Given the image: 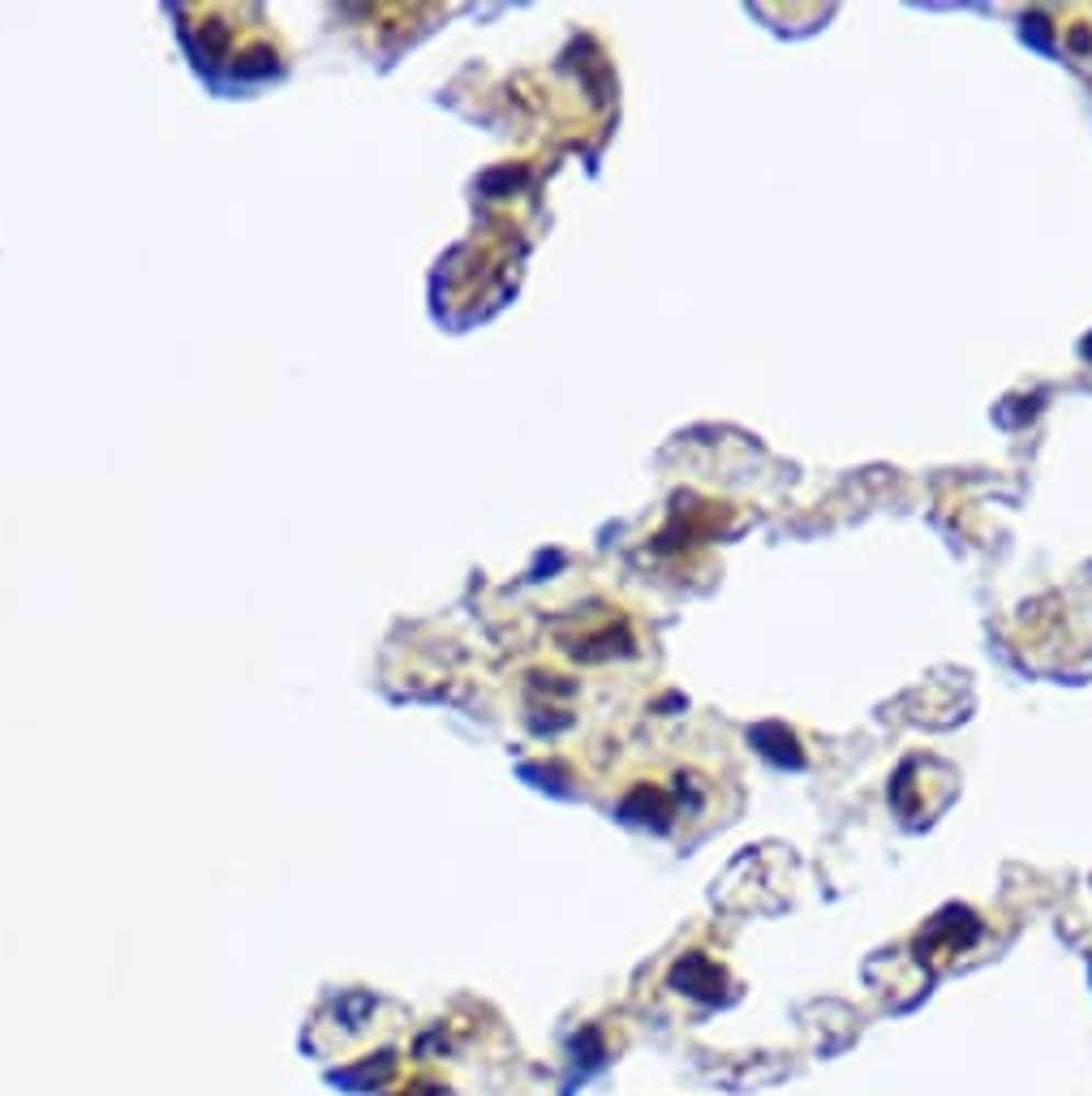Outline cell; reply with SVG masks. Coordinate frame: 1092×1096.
Listing matches in <instances>:
<instances>
[{
	"mask_svg": "<svg viewBox=\"0 0 1092 1096\" xmlns=\"http://www.w3.org/2000/svg\"><path fill=\"white\" fill-rule=\"evenodd\" d=\"M676 981L684 985L688 993H701V997H719V985H723V968H714V963H706V959H688V963H679L676 968Z\"/></svg>",
	"mask_w": 1092,
	"mask_h": 1096,
	"instance_id": "6da1fadb",
	"label": "cell"
}]
</instances>
